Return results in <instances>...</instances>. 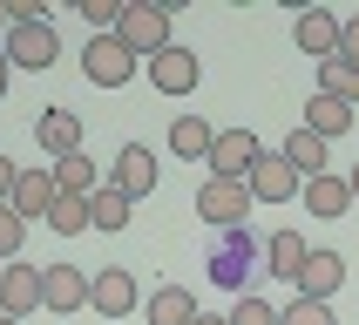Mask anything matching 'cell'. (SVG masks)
<instances>
[{"label": "cell", "mask_w": 359, "mask_h": 325, "mask_svg": "<svg viewBox=\"0 0 359 325\" xmlns=\"http://www.w3.org/2000/svg\"><path fill=\"white\" fill-rule=\"evenodd\" d=\"M258 264H264V230H258V223H238V230H217V244H210V278H217V284L244 291Z\"/></svg>", "instance_id": "6da1fadb"}, {"label": "cell", "mask_w": 359, "mask_h": 325, "mask_svg": "<svg viewBox=\"0 0 359 325\" xmlns=\"http://www.w3.org/2000/svg\"><path fill=\"white\" fill-rule=\"evenodd\" d=\"M116 41H122L136 61H156L163 48H170V7H163V0H122Z\"/></svg>", "instance_id": "7a4b0ae2"}, {"label": "cell", "mask_w": 359, "mask_h": 325, "mask_svg": "<svg viewBox=\"0 0 359 325\" xmlns=\"http://www.w3.org/2000/svg\"><path fill=\"white\" fill-rule=\"evenodd\" d=\"M251 190H244L238 177H203V190H197V217L210 223V230H238V223H251Z\"/></svg>", "instance_id": "3957f363"}, {"label": "cell", "mask_w": 359, "mask_h": 325, "mask_svg": "<svg viewBox=\"0 0 359 325\" xmlns=\"http://www.w3.org/2000/svg\"><path fill=\"white\" fill-rule=\"evenodd\" d=\"M163 183V170H156V149L149 142H122L116 149V162H109V190L116 197H129V203H142L149 190Z\"/></svg>", "instance_id": "277c9868"}, {"label": "cell", "mask_w": 359, "mask_h": 325, "mask_svg": "<svg viewBox=\"0 0 359 325\" xmlns=\"http://www.w3.org/2000/svg\"><path fill=\"white\" fill-rule=\"evenodd\" d=\"M136 68H142V61L129 55L116 34H95L88 48H81V75L95 81V88H129V81H136Z\"/></svg>", "instance_id": "5b68a950"}, {"label": "cell", "mask_w": 359, "mask_h": 325, "mask_svg": "<svg viewBox=\"0 0 359 325\" xmlns=\"http://www.w3.org/2000/svg\"><path fill=\"white\" fill-rule=\"evenodd\" d=\"M41 312H88V271L81 264H41Z\"/></svg>", "instance_id": "8992f818"}, {"label": "cell", "mask_w": 359, "mask_h": 325, "mask_svg": "<svg viewBox=\"0 0 359 325\" xmlns=\"http://www.w3.org/2000/svg\"><path fill=\"white\" fill-rule=\"evenodd\" d=\"M0 55L14 61V68H55V55H61V34H55V20H27V27H7Z\"/></svg>", "instance_id": "52a82bcc"}, {"label": "cell", "mask_w": 359, "mask_h": 325, "mask_svg": "<svg viewBox=\"0 0 359 325\" xmlns=\"http://www.w3.org/2000/svg\"><path fill=\"white\" fill-rule=\"evenodd\" d=\"M142 68H149V88H156V95H197V81H203V61L190 55L183 41H170V48H163L156 61H142Z\"/></svg>", "instance_id": "ba28073f"}, {"label": "cell", "mask_w": 359, "mask_h": 325, "mask_svg": "<svg viewBox=\"0 0 359 325\" xmlns=\"http://www.w3.org/2000/svg\"><path fill=\"white\" fill-rule=\"evenodd\" d=\"M0 312H7L14 325H27L41 312V264H27V258L0 264Z\"/></svg>", "instance_id": "9c48e42d"}, {"label": "cell", "mask_w": 359, "mask_h": 325, "mask_svg": "<svg viewBox=\"0 0 359 325\" xmlns=\"http://www.w3.org/2000/svg\"><path fill=\"white\" fill-rule=\"evenodd\" d=\"M244 190H251V203H292V197L305 190V177H299V170H292V162L278 156V149H271V156H258V162H251Z\"/></svg>", "instance_id": "30bf717a"}, {"label": "cell", "mask_w": 359, "mask_h": 325, "mask_svg": "<svg viewBox=\"0 0 359 325\" xmlns=\"http://www.w3.org/2000/svg\"><path fill=\"white\" fill-rule=\"evenodd\" d=\"M88 312H102V319H129V312H136V271H122V264L88 271Z\"/></svg>", "instance_id": "8fae6325"}, {"label": "cell", "mask_w": 359, "mask_h": 325, "mask_svg": "<svg viewBox=\"0 0 359 325\" xmlns=\"http://www.w3.org/2000/svg\"><path fill=\"white\" fill-rule=\"evenodd\" d=\"M258 156H264V142L251 136V129H217V142H210V156H203V162H210V177H238L244 183Z\"/></svg>", "instance_id": "7c38bea8"}, {"label": "cell", "mask_w": 359, "mask_h": 325, "mask_svg": "<svg viewBox=\"0 0 359 325\" xmlns=\"http://www.w3.org/2000/svg\"><path fill=\"white\" fill-rule=\"evenodd\" d=\"M292 41H299V55L332 61L339 55V14H332V7H305V14L292 20Z\"/></svg>", "instance_id": "4fadbf2b"}, {"label": "cell", "mask_w": 359, "mask_h": 325, "mask_svg": "<svg viewBox=\"0 0 359 325\" xmlns=\"http://www.w3.org/2000/svg\"><path fill=\"white\" fill-rule=\"evenodd\" d=\"M7 210H14L20 223H27V217L48 223V210H55V170H48V162H41V170H20V177H14V197H7Z\"/></svg>", "instance_id": "5bb4252c"}, {"label": "cell", "mask_w": 359, "mask_h": 325, "mask_svg": "<svg viewBox=\"0 0 359 325\" xmlns=\"http://www.w3.org/2000/svg\"><path fill=\"white\" fill-rule=\"evenodd\" d=\"M34 142L48 149V162L75 156V149H81V116H75V109H41V122H34Z\"/></svg>", "instance_id": "9a60e30c"}, {"label": "cell", "mask_w": 359, "mask_h": 325, "mask_svg": "<svg viewBox=\"0 0 359 325\" xmlns=\"http://www.w3.org/2000/svg\"><path fill=\"white\" fill-rule=\"evenodd\" d=\"M346 284V258L339 251H312L305 258V271H299V298H319V305H332V291Z\"/></svg>", "instance_id": "2e32d148"}, {"label": "cell", "mask_w": 359, "mask_h": 325, "mask_svg": "<svg viewBox=\"0 0 359 325\" xmlns=\"http://www.w3.org/2000/svg\"><path fill=\"white\" fill-rule=\"evenodd\" d=\"M299 129H312L319 142H339L346 129H359V109H346V102H332V95H312L305 102V122Z\"/></svg>", "instance_id": "e0dca14e"}, {"label": "cell", "mask_w": 359, "mask_h": 325, "mask_svg": "<svg viewBox=\"0 0 359 325\" xmlns=\"http://www.w3.org/2000/svg\"><path fill=\"white\" fill-rule=\"evenodd\" d=\"M305 258H312V244H305L299 230H271V237H264V271H271V278H292V284H299Z\"/></svg>", "instance_id": "ac0fdd59"}, {"label": "cell", "mask_w": 359, "mask_h": 325, "mask_svg": "<svg viewBox=\"0 0 359 325\" xmlns=\"http://www.w3.org/2000/svg\"><path fill=\"white\" fill-rule=\"evenodd\" d=\"M305 210H312V217H346V210H353V190H346V177H332V170H325V177H305Z\"/></svg>", "instance_id": "d6986e66"}, {"label": "cell", "mask_w": 359, "mask_h": 325, "mask_svg": "<svg viewBox=\"0 0 359 325\" xmlns=\"http://www.w3.org/2000/svg\"><path fill=\"white\" fill-rule=\"evenodd\" d=\"M142 312H149V325H190L203 305H197V291H183V284H156Z\"/></svg>", "instance_id": "ffe728a7"}, {"label": "cell", "mask_w": 359, "mask_h": 325, "mask_svg": "<svg viewBox=\"0 0 359 325\" xmlns=\"http://www.w3.org/2000/svg\"><path fill=\"white\" fill-rule=\"evenodd\" d=\"M48 170H55V197H95L102 190V177H95V162L81 156H61V162H48Z\"/></svg>", "instance_id": "44dd1931"}, {"label": "cell", "mask_w": 359, "mask_h": 325, "mask_svg": "<svg viewBox=\"0 0 359 325\" xmlns=\"http://www.w3.org/2000/svg\"><path fill=\"white\" fill-rule=\"evenodd\" d=\"M210 142H217V129H210L203 116H177V122H170V156L203 162V156H210Z\"/></svg>", "instance_id": "7402d4cb"}, {"label": "cell", "mask_w": 359, "mask_h": 325, "mask_svg": "<svg viewBox=\"0 0 359 325\" xmlns=\"http://www.w3.org/2000/svg\"><path fill=\"white\" fill-rule=\"evenodd\" d=\"M325 149H332V142H319V136H312V129H292V136H285V149H278V156L292 162L299 177H325Z\"/></svg>", "instance_id": "603a6c76"}, {"label": "cell", "mask_w": 359, "mask_h": 325, "mask_svg": "<svg viewBox=\"0 0 359 325\" xmlns=\"http://www.w3.org/2000/svg\"><path fill=\"white\" fill-rule=\"evenodd\" d=\"M129 217H136V203H129V197H116L109 183H102L95 197H88V230H102V237H109V230H122Z\"/></svg>", "instance_id": "cb8c5ba5"}, {"label": "cell", "mask_w": 359, "mask_h": 325, "mask_svg": "<svg viewBox=\"0 0 359 325\" xmlns=\"http://www.w3.org/2000/svg\"><path fill=\"white\" fill-rule=\"evenodd\" d=\"M319 95L359 109V68H346V61H319Z\"/></svg>", "instance_id": "d4e9b609"}, {"label": "cell", "mask_w": 359, "mask_h": 325, "mask_svg": "<svg viewBox=\"0 0 359 325\" xmlns=\"http://www.w3.org/2000/svg\"><path fill=\"white\" fill-rule=\"evenodd\" d=\"M48 230H61V237H81V230H88V197H55V210H48Z\"/></svg>", "instance_id": "484cf974"}, {"label": "cell", "mask_w": 359, "mask_h": 325, "mask_svg": "<svg viewBox=\"0 0 359 325\" xmlns=\"http://www.w3.org/2000/svg\"><path fill=\"white\" fill-rule=\"evenodd\" d=\"M278 325H339V319H332V305H319V298H292L278 312Z\"/></svg>", "instance_id": "4316f807"}, {"label": "cell", "mask_w": 359, "mask_h": 325, "mask_svg": "<svg viewBox=\"0 0 359 325\" xmlns=\"http://www.w3.org/2000/svg\"><path fill=\"white\" fill-rule=\"evenodd\" d=\"M231 325H278V312H271V298H258V291H244V298L231 305Z\"/></svg>", "instance_id": "83f0119b"}, {"label": "cell", "mask_w": 359, "mask_h": 325, "mask_svg": "<svg viewBox=\"0 0 359 325\" xmlns=\"http://www.w3.org/2000/svg\"><path fill=\"white\" fill-rule=\"evenodd\" d=\"M20 244H27V223H20L14 210L0 203V264H14V258H20Z\"/></svg>", "instance_id": "f1b7e54d"}, {"label": "cell", "mask_w": 359, "mask_h": 325, "mask_svg": "<svg viewBox=\"0 0 359 325\" xmlns=\"http://www.w3.org/2000/svg\"><path fill=\"white\" fill-rule=\"evenodd\" d=\"M81 20H88L95 34H116V20H122V0H81Z\"/></svg>", "instance_id": "f546056e"}, {"label": "cell", "mask_w": 359, "mask_h": 325, "mask_svg": "<svg viewBox=\"0 0 359 325\" xmlns=\"http://www.w3.org/2000/svg\"><path fill=\"white\" fill-rule=\"evenodd\" d=\"M332 61L359 68V14H353V20H339V55H332Z\"/></svg>", "instance_id": "4dcf8cb0"}, {"label": "cell", "mask_w": 359, "mask_h": 325, "mask_svg": "<svg viewBox=\"0 0 359 325\" xmlns=\"http://www.w3.org/2000/svg\"><path fill=\"white\" fill-rule=\"evenodd\" d=\"M14 177H20V162H7V156H0V203L14 197Z\"/></svg>", "instance_id": "1f68e13d"}, {"label": "cell", "mask_w": 359, "mask_h": 325, "mask_svg": "<svg viewBox=\"0 0 359 325\" xmlns=\"http://www.w3.org/2000/svg\"><path fill=\"white\" fill-rule=\"evenodd\" d=\"M7 81H14V61L0 55V95H7Z\"/></svg>", "instance_id": "d6a6232c"}, {"label": "cell", "mask_w": 359, "mask_h": 325, "mask_svg": "<svg viewBox=\"0 0 359 325\" xmlns=\"http://www.w3.org/2000/svg\"><path fill=\"white\" fill-rule=\"evenodd\" d=\"M346 190H353V203H359V162H353V177H346Z\"/></svg>", "instance_id": "836d02e7"}, {"label": "cell", "mask_w": 359, "mask_h": 325, "mask_svg": "<svg viewBox=\"0 0 359 325\" xmlns=\"http://www.w3.org/2000/svg\"><path fill=\"white\" fill-rule=\"evenodd\" d=\"M190 325H231V319H210V312H197V319H190Z\"/></svg>", "instance_id": "e575fe53"}, {"label": "cell", "mask_w": 359, "mask_h": 325, "mask_svg": "<svg viewBox=\"0 0 359 325\" xmlns=\"http://www.w3.org/2000/svg\"><path fill=\"white\" fill-rule=\"evenodd\" d=\"M0 41H7V0H0Z\"/></svg>", "instance_id": "d590c367"}, {"label": "cell", "mask_w": 359, "mask_h": 325, "mask_svg": "<svg viewBox=\"0 0 359 325\" xmlns=\"http://www.w3.org/2000/svg\"><path fill=\"white\" fill-rule=\"evenodd\" d=\"M0 325H14V319H7V312H0Z\"/></svg>", "instance_id": "8d00e7d4"}]
</instances>
